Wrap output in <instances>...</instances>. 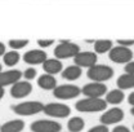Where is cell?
<instances>
[{
	"label": "cell",
	"mask_w": 134,
	"mask_h": 132,
	"mask_svg": "<svg viewBox=\"0 0 134 132\" xmlns=\"http://www.w3.org/2000/svg\"><path fill=\"white\" fill-rule=\"evenodd\" d=\"M75 108L77 111H81V113H99V111L106 110L107 102L100 97L99 99L86 97V99L79 100L75 104Z\"/></svg>",
	"instance_id": "6da1fadb"
},
{
	"label": "cell",
	"mask_w": 134,
	"mask_h": 132,
	"mask_svg": "<svg viewBox=\"0 0 134 132\" xmlns=\"http://www.w3.org/2000/svg\"><path fill=\"white\" fill-rule=\"evenodd\" d=\"M86 75L93 82L102 83L111 79L114 77V69L107 65H98V64H96V65H93L92 67L88 69Z\"/></svg>",
	"instance_id": "7a4b0ae2"
},
{
	"label": "cell",
	"mask_w": 134,
	"mask_h": 132,
	"mask_svg": "<svg viewBox=\"0 0 134 132\" xmlns=\"http://www.w3.org/2000/svg\"><path fill=\"white\" fill-rule=\"evenodd\" d=\"M43 109H44V104H41L40 101H25V102H21V104H17V105L12 106V110L16 114L22 116H30L39 114V113L43 111Z\"/></svg>",
	"instance_id": "3957f363"
},
{
	"label": "cell",
	"mask_w": 134,
	"mask_h": 132,
	"mask_svg": "<svg viewBox=\"0 0 134 132\" xmlns=\"http://www.w3.org/2000/svg\"><path fill=\"white\" fill-rule=\"evenodd\" d=\"M80 52V47L75 43L62 40V43H59L55 48H54V56L58 60H65V58H74L77 53Z\"/></svg>",
	"instance_id": "277c9868"
},
{
	"label": "cell",
	"mask_w": 134,
	"mask_h": 132,
	"mask_svg": "<svg viewBox=\"0 0 134 132\" xmlns=\"http://www.w3.org/2000/svg\"><path fill=\"white\" fill-rule=\"evenodd\" d=\"M79 95H81V88H79L75 84H62L57 85L53 89V96L58 100L76 99Z\"/></svg>",
	"instance_id": "5b68a950"
},
{
	"label": "cell",
	"mask_w": 134,
	"mask_h": 132,
	"mask_svg": "<svg viewBox=\"0 0 134 132\" xmlns=\"http://www.w3.org/2000/svg\"><path fill=\"white\" fill-rule=\"evenodd\" d=\"M132 58H133V52L129 47L117 45L110 49V60L115 64H126L132 61Z\"/></svg>",
	"instance_id": "8992f818"
},
{
	"label": "cell",
	"mask_w": 134,
	"mask_h": 132,
	"mask_svg": "<svg viewBox=\"0 0 134 132\" xmlns=\"http://www.w3.org/2000/svg\"><path fill=\"white\" fill-rule=\"evenodd\" d=\"M43 113L52 118H66L71 114V109H70V106H67L65 104L50 102V104L44 105Z\"/></svg>",
	"instance_id": "52a82bcc"
},
{
	"label": "cell",
	"mask_w": 134,
	"mask_h": 132,
	"mask_svg": "<svg viewBox=\"0 0 134 132\" xmlns=\"http://www.w3.org/2000/svg\"><path fill=\"white\" fill-rule=\"evenodd\" d=\"M31 131L32 132H61L62 126L50 119H39L31 123Z\"/></svg>",
	"instance_id": "ba28073f"
},
{
	"label": "cell",
	"mask_w": 134,
	"mask_h": 132,
	"mask_svg": "<svg viewBox=\"0 0 134 132\" xmlns=\"http://www.w3.org/2000/svg\"><path fill=\"white\" fill-rule=\"evenodd\" d=\"M81 93L85 95L86 97H94V99H99L103 95L107 93V85L103 84V83H89V84H85L83 88H81Z\"/></svg>",
	"instance_id": "9c48e42d"
},
{
	"label": "cell",
	"mask_w": 134,
	"mask_h": 132,
	"mask_svg": "<svg viewBox=\"0 0 134 132\" xmlns=\"http://www.w3.org/2000/svg\"><path fill=\"white\" fill-rule=\"evenodd\" d=\"M122 119H124V111L120 108H112L110 110H106L99 118L100 123L104 126L116 124L119 122H121Z\"/></svg>",
	"instance_id": "30bf717a"
},
{
	"label": "cell",
	"mask_w": 134,
	"mask_h": 132,
	"mask_svg": "<svg viewBox=\"0 0 134 132\" xmlns=\"http://www.w3.org/2000/svg\"><path fill=\"white\" fill-rule=\"evenodd\" d=\"M98 61L97 53L96 52H79L75 57H74V62L75 65H77L79 67H92L93 65H96Z\"/></svg>",
	"instance_id": "8fae6325"
},
{
	"label": "cell",
	"mask_w": 134,
	"mask_h": 132,
	"mask_svg": "<svg viewBox=\"0 0 134 132\" xmlns=\"http://www.w3.org/2000/svg\"><path fill=\"white\" fill-rule=\"evenodd\" d=\"M31 92H32V84L29 83L27 80H25V82L18 80L14 84H12V88H10V95L13 99L27 97Z\"/></svg>",
	"instance_id": "7c38bea8"
},
{
	"label": "cell",
	"mask_w": 134,
	"mask_h": 132,
	"mask_svg": "<svg viewBox=\"0 0 134 132\" xmlns=\"http://www.w3.org/2000/svg\"><path fill=\"white\" fill-rule=\"evenodd\" d=\"M48 58L43 49H31L23 54V61L29 65H40Z\"/></svg>",
	"instance_id": "4fadbf2b"
},
{
	"label": "cell",
	"mask_w": 134,
	"mask_h": 132,
	"mask_svg": "<svg viewBox=\"0 0 134 132\" xmlns=\"http://www.w3.org/2000/svg\"><path fill=\"white\" fill-rule=\"evenodd\" d=\"M22 77V73L19 70L12 69L8 71H0V87H7V85H12L16 82H18Z\"/></svg>",
	"instance_id": "5bb4252c"
},
{
	"label": "cell",
	"mask_w": 134,
	"mask_h": 132,
	"mask_svg": "<svg viewBox=\"0 0 134 132\" xmlns=\"http://www.w3.org/2000/svg\"><path fill=\"white\" fill-rule=\"evenodd\" d=\"M43 69L47 74H50V75H54V74H58L62 71L63 69V65L61 62V60L58 58H47L43 64Z\"/></svg>",
	"instance_id": "9a60e30c"
},
{
	"label": "cell",
	"mask_w": 134,
	"mask_h": 132,
	"mask_svg": "<svg viewBox=\"0 0 134 132\" xmlns=\"http://www.w3.org/2000/svg\"><path fill=\"white\" fill-rule=\"evenodd\" d=\"M37 85L41 88V89H45V91H53L55 87H57V79L50 75V74H43L39 77L37 79Z\"/></svg>",
	"instance_id": "2e32d148"
},
{
	"label": "cell",
	"mask_w": 134,
	"mask_h": 132,
	"mask_svg": "<svg viewBox=\"0 0 134 132\" xmlns=\"http://www.w3.org/2000/svg\"><path fill=\"white\" fill-rule=\"evenodd\" d=\"M23 128H25V122L22 119H13L1 124L0 132H21Z\"/></svg>",
	"instance_id": "e0dca14e"
},
{
	"label": "cell",
	"mask_w": 134,
	"mask_h": 132,
	"mask_svg": "<svg viewBox=\"0 0 134 132\" xmlns=\"http://www.w3.org/2000/svg\"><path fill=\"white\" fill-rule=\"evenodd\" d=\"M81 67H79L77 65H72L66 67L63 71H62V78L66 79V80H76L81 77Z\"/></svg>",
	"instance_id": "ac0fdd59"
},
{
	"label": "cell",
	"mask_w": 134,
	"mask_h": 132,
	"mask_svg": "<svg viewBox=\"0 0 134 132\" xmlns=\"http://www.w3.org/2000/svg\"><path fill=\"white\" fill-rule=\"evenodd\" d=\"M117 87L119 89H130L134 88V74H122L117 78Z\"/></svg>",
	"instance_id": "d6986e66"
},
{
	"label": "cell",
	"mask_w": 134,
	"mask_h": 132,
	"mask_svg": "<svg viewBox=\"0 0 134 132\" xmlns=\"http://www.w3.org/2000/svg\"><path fill=\"white\" fill-rule=\"evenodd\" d=\"M125 99V95L121 89H112L110 92L106 93V102L107 104H112V105H119L121 104Z\"/></svg>",
	"instance_id": "ffe728a7"
},
{
	"label": "cell",
	"mask_w": 134,
	"mask_h": 132,
	"mask_svg": "<svg viewBox=\"0 0 134 132\" xmlns=\"http://www.w3.org/2000/svg\"><path fill=\"white\" fill-rule=\"evenodd\" d=\"M84 127H85V122L80 116H74L67 123L68 132H81L84 130Z\"/></svg>",
	"instance_id": "44dd1931"
},
{
	"label": "cell",
	"mask_w": 134,
	"mask_h": 132,
	"mask_svg": "<svg viewBox=\"0 0 134 132\" xmlns=\"http://www.w3.org/2000/svg\"><path fill=\"white\" fill-rule=\"evenodd\" d=\"M112 48V42L107 39H99L94 42V52L97 54H103Z\"/></svg>",
	"instance_id": "7402d4cb"
},
{
	"label": "cell",
	"mask_w": 134,
	"mask_h": 132,
	"mask_svg": "<svg viewBox=\"0 0 134 132\" xmlns=\"http://www.w3.org/2000/svg\"><path fill=\"white\" fill-rule=\"evenodd\" d=\"M19 53L16 52V50H10V52H5L3 54V61L7 66H14L19 62Z\"/></svg>",
	"instance_id": "603a6c76"
},
{
	"label": "cell",
	"mask_w": 134,
	"mask_h": 132,
	"mask_svg": "<svg viewBox=\"0 0 134 132\" xmlns=\"http://www.w3.org/2000/svg\"><path fill=\"white\" fill-rule=\"evenodd\" d=\"M8 44H9V47L13 50H18V49L25 48L29 44V40L27 39H10Z\"/></svg>",
	"instance_id": "cb8c5ba5"
},
{
	"label": "cell",
	"mask_w": 134,
	"mask_h": 132,
	"mask_svg": "<svg viewBox=\"0 0 134 132\" xmlns=\"http://www.w3.org/2000/svg\"><path fill=\"white\" fill-rule=\"evenodd\" d=\"M22 75L26 78V80H32V79L36 78V70H35L34 67H29Z\"/></svg>",
	"instance_id": "d4e9b609"
},
{
	"label": "cell",
	"mask_w": 134,
	"mask_h": 132,
	"mask_svg": "<svg viewBox=\"0 0 134 132\" xmlns=\"http://www.w3.org/2000/svg\"><path fill=\"white\" fill-rule=\"evenodd\" d=\"M53 43H54V40H53V39H39V40H37V44H39L41 48L50 47Z\"/></svg>",
	"instance_id": "484cf974"
},
{
	"label": "cell",
	"mask_w": 134,
	"mask_h": 132,
	"mask_svg": "<svg viewBox=\"0 0 134 132\" xmlns=\"http://www.w3.org/2000/svg\"><path fill=\"white\" fill-rule=\"evenodd\" d=\"M117 43L119 45H122V47H132L134 45V39H119Z\"/></svg>",
	"instance_id": "4316f807"
},
{
	"label": "cell",
	"mask_w": 134,
	"mask_h": 132,
	"mask_svg": "<svg viewBox=\"0 0 134 132\" xmlns=\"http://www.w3.org/2000/svg\"><path fill=\"white\" fill-rule=\"evenodd\" d=\"M88 132H110V131H108V127H107V126L99 124V126H96V127L90 128Z\"/></svg>",
	"instance_id": "83f0119b"
},
{
	"label": "cell",
	"mask_w": 134,
	"mask_h": 132,
	"mask_svg": "<svg viewBox=\"0 0 134 132\" xmlns=\"http://www.w3.org/2000/svg\"><path fill=\"white\" fill-rule=\"evenodd\" d=\"M125 73L126 74H134V61H129L125 64Z\"/></svg>",
	"instance_id": "f1b7e54d"
},
{
	"label": "cell",
	"mask_w": 134,
	"mask_h": 132,
	"mask_svg": "<svg viewBox=\"0 0 134 132\" xmlns=\"http://www.w3.org/2000/svg\"><path fill=\"white\" fill-rule=\"evenodd\" d=\"M112 132H130V130L128 128V127H125V126H116Z\"/></svg>",
	"instance_id": "f546056e"
},
{
	"label": "cell",
	"mask_w": 134,
	"mask_h": 132,
	"mask_svg": "<svg viewBox=\"0 0 134 132\" xmlns=\"http://www.w3.org/2000/svg\"><path fill=\"white\" fill-rule=\"evenodd\" d=\"M128 102H129L132 106H134V92H132V93L129 95V97H128Z\"/></svg>",
	"instance_id": "4dcf8cb0"
},
{
	"label": "cell",
	"mask_w": 134,
	"mask_h": 132,
	"mask_svg": "<svg viewBox=\"0 0 134 132\" xmlns=\"http://www.w3.org/2000/svg\"><path fill=\"white\" fill-rule=\"evenodd\" d=\"M5 53V44L0 42V56H3Z\"/></svg>",
	"instance_id": "1f68e13d"
},
{
	"label": "cell",
	"mask_w": 134,
	"mask_h": 132,
	"mask_svg": "<svg viewBox=\"0 0 134 132\" xmlns=\"http://www.w3.org/2000/svg\"><path fill=\"white\" fill-rule=\"evenodd\" d=\"M4 93H5V91H4V88L3 87H0V100L4 97Z\"/></svg>",
	"instance_id": "d6a6232c"
},
{
	"label": "cell",
	"mask_w": 134,
	"mask_h": 132,
	"mask_svg": "<svg viewBox=\"0 0 134 132\" xmlns=\"http://www.w3.org/2000/svg\"><path fill=\"white\" fill-rule=\"evenodd\" d=\"M130 114L134 115V106H132V109H130Z\"/></svg>",
	"instance_id": "836d02e7"
},
{
	"label": "cell",
	"mask_w": 134,
	"mask_h": 132,
	"mask_svg": "<svg viewBox=\"0 0 134 132\" xmlns=\"http://www.w3.org/2000/svg\"><path fill=\"white\" fill-rule=\"evenodd\" d=\"M0 71H1V65H0Z\"/></svg>",
	"instance_id": "e575fe53"
},
{
	"label": "cell",
	"mask_w": 134,
	"mask_h": 132,
	"mask_svg": "<svg viewBox=\"0 0 134 132\" xmlns=\"http://www.w3.org/2000/svg\"><path fill=\"white\" fill-rule=\"evenodd\" d=\"M133 130H134V126H133Z\"/></svg>",
	"instance_id": "d590c367"
}]
</instances>
